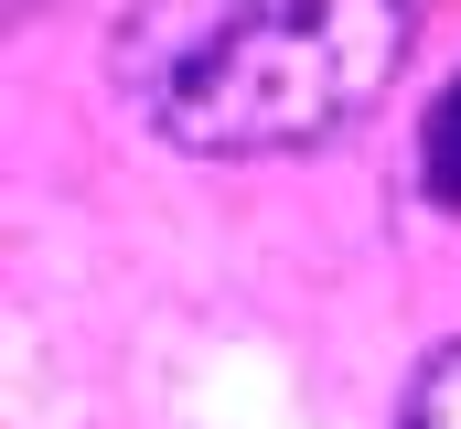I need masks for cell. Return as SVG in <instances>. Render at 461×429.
<instances>
[{
	"label": "cell",
	"mask_w": 461,
	"mask_h": 429,
	"mask_svg": "<svg viewBox=\"0 0 461 429\" xmlns=\"http://www.w3.org/2000/svg\"><path fill=\"white\" fill-rule=\"evenodd\" d=\"M419 0H129L118 87L183 151H312L386 97Z\"/></svg>",
	"instance_id": "cell-1"
},
{
	"label": "cell",
	"mask_w": 461,
	"mask_h": 429,
	"mask_svg": "<svg viewBox=\"0 0 461 429\" xmlns=\"http://www.w3.org/2000/svg\"><path fill=\"white\" fill-rule=\"evenodd\" d=\"M397 429H461V343H429L408 397H397Z\"/></svg>",
	"instance_id": "cell-2"
},
{
	"label": "cell",
	"mask_w": 461,
	"mask_h": 429,
	"mask_svg": "<svg viewBox=\"0 0 461 429\" xmlns=\"http://www.w3.org/2000/svg\"><path fill=\"white\" fill-rule=\"evenodd\" d=\"M419 172H429V194L440 205H461V87L440 107H429V140H419Z\"/></svg>",
	"instance_id": "cell-3"
}]
</instances>
